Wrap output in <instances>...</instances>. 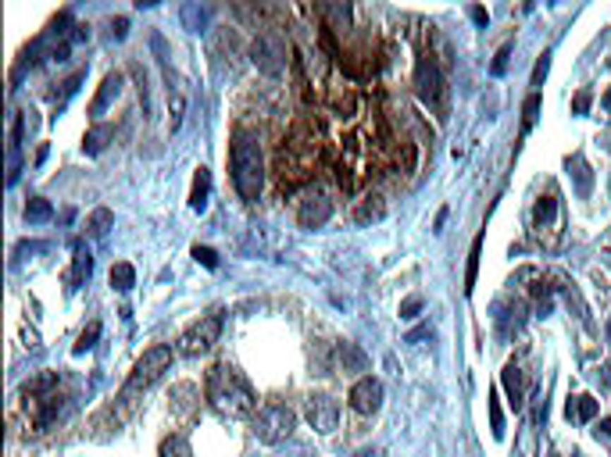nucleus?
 Instances as JSON below:
<instances>
[{
    "label": "nucleus",
    "mask_w": 611,
    "mask_h": 457,
    "mask_svg": "<svg viewBox=\"0 0 611 457\" xmlns=\"http://www.w3.org/2000/svg\"><path fill=\"white\" fill-rule=\"evenodd\" d=\"M207 400H211V408L226 418H250L258 408V396H254L250 382L233 365H214L207 372Z\"/></svg>",
    "instance_id": "1"
},
{
    "label": "nucleus",
    "mask_w": 611,
    "mask_h": 457,
    "mask_svg": "<svg viewBox=\"0 0 611 457\" xmlns=\"http://www.w3.org/2000/svg\"><path fill=\"white\" fill-rule=\"evenodd\" d=\"M229 168H233V186H236L240 200L254 204L261 197V186H265V157H261V143L250 133H236L233 136Z\"/></svg>",
    "instance_id": "2"
},
{
    "label": "nucleus",
    "mask_w": 611,
    "mask_h": 457,
    "mask_svg": "<svg viewBox=\"0 0 611 457\" xmlns=\"http://www.w3.org/2000/svg\"><path fill=\"white\" fill-rule=\"evenodd\" d=\"M294 429H297V415L286 404H265L258 411V418H254V436L261 443H268V446L286 443L294 436Z\"/></svg>",
    "instance_id": "3"
},
{
    "label": "nucleus",
    "mask_w": 611,
    "mask_h": 457,
    "mask_svg": "<svg viewBox=\"0 0 611 457\" xmlns=\"http://www.w3.org/2000/svg\"><path fill=\"white\" fill-rule=\"evenodd\" d=\"M169 365H172V347H164V343H157V347L143 351V358H140V361H136V368L129 372L126 396H133V393H140V389L154 386V382H157L164 372H169Z\"/></svg>",
    "instance_id": "4"
},
{
    "label": "nucleus",
    "mask_w": 611,
    "mask_h": 457,
    "mask_svg": "<svg viewBox=\"0 0 611 457\" xmlns=\"http://www.w3.org/2000/svg\"><path fill=\"white\" fill-rule=\"evenodd\" d=\"M415 90H418V97H422L429 107L440 111V118H447V83H443V75H440V68H436V61H432L429 54L418 57Z\"/></svg>",
    "instance_id": "5"
},
{
    "label": "nucleus",
    "mask_w": 611,
    "mask_h": 457,
    "mask_svg": "<svg viewBox=\"0 0 611 457\" xmlns=\"http://www.w3.org/2000/svg\"><path fill=\"white\" fill-rule=\"evenodd\" d=\"M222 336V315H204L200 322H193L183 336H179V354L183 358H204Z\"/></svg>",
    "instance_id": "6"
},
{
    "label": "nucleus",
    "mask_w": 611,
    "mask_h": 457,
    "mask_svg": "<svg viewBox=\"0 0 611 457\" xmlns=\"http://www.w3.org/2000/svg\"><path fill=\"white\" fill-rule=\"evenodd\" d=\"M250 61L265 75H283V68H286V47H283V39L272 36V32H261L250 43Z\"/></svg>",
    "instance_id": "7"
},
{
    "label": "nucleus",
    "mask_w": 611,
    "mask_h": 457,
    "mask_svg": "<svg viewBox=\"0 0 611 457\" xmlns=\"http://www.w3.org/2000/svg\"><path fill=\"white\" fill-rule=\"evenodd\" d=\"M304 418H308V425H311L315 432L329 436L332 429H337V422H340V404H337L332 396H325V393L308 396V404H304Z\"/></svg>",
    "instance_id": "8"
},
{
    "label": "nucleus",
    "mask_w": 611,
    "mask_h": 457,
    "mask_svg": "<svg viewBox=\"0 0 611 457\" xmlns=\"http://www.w3.org/2000/svg\"><path fill=\"white\" fill-rule=\"evenodd\" d=\"M351 408H354L358 415H375V411L382 408V382L372 379V375L358 379L354 389H351Z\"/></svg>",
    "instance_id": "9"
},
{
    "label": "nucleus",
    "mask_w": 611,
    "mask_h": 457,
    "mask_svg": "<svg viewBox=\"0 0 611 457\" xmlns=\"http://www.w3.org/2000/svg\"><path fill=\"white\" fill-rule=\"evenodd\" d=\"M329 214H332V204H329L325 193H308V197L301 200V207H297L301 228H318V225L329 221Z\"/></svg>",
    "instance_id": "10"
},
{
    "label": "nucleus",
    "mask_w": 611,
    "mask_h": 457,
    "mask_svg": "<svg viewBox=\"0 0 611 457\" xmlns=\"http://www.w3.org/2000/svg\"><path fill=\"white\" fill-rule=\"evenodd\" d=\"M119 93H122V75L119 72H111V75H104V83H100V90H97V97H93V104H90V114L100 122L104 118V111L111 107L119 100Z\"/></svg>",
    "instance_id": "11"
},
{
    "label": "nucleus",
    "mask_w": 611,
    "mask_h": 457,
    "mask_svg": "<svg viewBox=\"0 0 611 457\" xmlns=\"http://www.w3.org/2000/svg\"><path fill=\"white\" fill-rule=\"evenodd\" d=\"M597 411H600V404H597L590 393L569 396V404H565V418H569V422H593Z\"/></svg>",
    "instance_id": "12"
},
{
    "label": "nucleus",
    "mask_w": 611,
    "mask_h": 457,
    "mask_svg": "<svg viewBox=\"0 0 611 457\" xmlns=\"http://www.w3.org/2000/svg\"><path fill=\"white\" fill-rule=\"evenodd\" d=\"M90 272H93V254H90V247L86 243H79L75 240V254H72V275H68V286L75 290V286H83L86 279H90Z\"/></svg>",
    "instance_id": "13"
},
{
    "label": "nucleus",
    "mask_w": 611,
    "mask_h": 457,
    "mask_svg": "<svg viewBox=\"0 0 611 457\" xmlns=\"http://www.w3.org/2000/svg\"><path fill=\"white\" fill-rule=\"evenodd\" d=\"M501 386H504V393H508V400H512V408L519 411V408L526 404V386H522V372H519V365H504V372H501Z\"/></svg>",
    "instance_id": "14"
},
{
    "label": "nucleus",
    "mask_w": 611,
    "mask_h": 457,
    "mask_svg": "<svg viewBox=\"0 0 611 457\" xmlns=\"http://www.w3.org/2000/svg\"><path fill=\"white\" fill-rule=\"evenodd\" d=\"M207 197H211V171L200 164L197 176H193V190H190V207H193L197 214H204V211H207Z\"/></svg>",
    "instance_id": "15"
},
{
    "label": "nucleus",
    "mask_w": 611,
    "mask_h": 457,
    "mask_svg": "<svg viewBox=\"0 0 611 457\" xmlns=\"http://www.w3.org/2000/svg\"><path fill=\"white\" fill-rule=\"evenodd\" d=\"M115 140V129L111 126H104V122H97L86 136H83V154H90V157H97V154H104V147Z\"/></svg>",
    "instance_id": "16"
},
{
    "label": "nucleus",
    "mask_w": 611,
    "mask_h": 457,
    "mask_svg": "<svg viewBox=\"0 0 611 457\" xmlns=\"http://www.w3.org/2000/svg\"><path fill=\"white\" fill-rule=\"evenodd\" d=\"M337 358H340V368H344V372H365V368H368L365 351L354 347V343H340V347H337Z\"/></svg>",
    "instance_id": "17"
},
{
    "label": "nucleus",
    "mask_w": 611,
    "mask_h": 457,
    "mask_svg": "<svg viewBox=\"0 0 611 457\" xmlns=\"http://www.w3.org/2000/svg\"><path fill=\"white\" fill-rule=\"evenodd\" d=\"M136 286V268L129 261H119V264H111V290H119V293H129Z\"/></svg>",
    "instance_id": "18"
},
{
    "label": "nucleus",
    "mask_w": 611,
    "mask_h": 457,
    "mask_svg": "<svg viewBox=\"0 0 611 457\" xmlns=\"http://www.w3.org/2000/svg\"><path fill=\"white\" fill-rule=\"evenodd\" d=\"M318 15H325L337 29H344L351 22V4H340V0H322L318 4Z\"/></svg>",
    "instance_id": "19"
},
{
    "label": "nucleus",
    "mask_w": 611,
    "mask_h": 457,
    "mask_svg": "<svg viewBox=\"0 0 611 457\" xmlns=\"http://www.w3.org/2000/svg\"><path fill=\"white\" fill-rule=\"evenodd\" d=\"M479 257H483V236H476V243H472V250H468V268H465V293H472V290H476Z\"/></svg>",
    "instance_id": "20"
},
{
    "label": "nucleus",
    "mask_w": 611,
    "mask_h": 457,
    "mask_svg": "<svg viewBox=\"0 0 611 457\" xmlns=\"http://www.w3.org/2000/svg\"><path fill=\"white\" fill-rule=\"evenodd\" d=\"M50 218H54V207H50V200H43V197H32V200L25 204V221L40 225V221H50Z\"/></svg>",
    "instance_id": "21"
},
{
    "label": "nucleus",
    "mask_w": 611,
    "mask_h": 457,
    "mask_svg": "<svg viewBox=\"0 0 611 457\" xmlns=\"http://www.w3.org/2000/svg\"><path fill=\"white\" fill-rule=\"evenodd\" d=\"M157 457H193V446H190L186 436H169V439L161 443V453Z\"/></svg>",
    "instance_id": "22"
},
{
    "label": "nucleus",
    "mask_w": 611,
    "mask_h": 457,
    "mask_svg": "<svg viewBox=\"0 0 611 457\" xmlns=\"http://www.w3.org/2000/svg\"><path fill=\"white\" fill-rule=\"evenodd\" d=\"M111 221H115V214H111L107 207H97V211L90 214V221H86V233H90V236H104L107 228H111Z\"/></svg>",
    "instance_id": "23"
},
{
    "label": "nucleus",
    "mask_w": 611,
    "mask_h": 457,
    "mask_svg": "<svg viewBox=\"0 0 611 457\" xmlns=\"http://www.w3.org/2000/svg\"><path fill=\"white\" fill-rule=\"evenodd\" d=\"M486 404H490V432H493V439H504V411H501V404H497V393L486 396Z\"/></svg>",
    "instance_id": "24"
},
{
    "label": "nucleus",
    "mask_w": 611,
    "mask_h": 457,
    "mask_svg": "<svg viewBox=\"0 0 611 457\" xmlns=\"http://www.w3.org/2000/svg\"><path fill=\"white\" fill-rule=\"evenodd\" d=\"M61 411V396H54V393H47L43 396V411L36 415V429H47L50 422H54V415Z\"/></svg>",
    "instance_id": "25"
},
{
    "label": "nucleus",
    "mask_w": 611,
    "mask_h": 457,
    "mask_svg": "<svg viewBox=\"0 0 611 457\" xmlns=\"http://www.w3.org/2000/svg\"><path fill=\"white\" fill-rule=\"evenodd\" d=\"M97 339H100V322H90L86 329H83V336H79V343H75V354H86V351H93L97 347Z\"/></svg>",
    "instance_id": "26"
},
{
    "label": "nucleus",
    "mask_w": 611,
    "mask_h": 457,
    "mask_svg": "<svg viewBox=\"0 0 611 457\" xmlns=\"http://www.w3.org/2000/svg\"><path fill=\"white\" fill-rule=\"evenodd\" d=\"M183 22H186V29H190V32H200V29H204V22H207V8L186 4V8H183Z\"/></svg>",
    "instance_id": "27"
},
{
    "label": "nucleus",
    "mask_w": 611,
    "mask_h": 457,
    "mask_svg": "<svg viewBox=\"0 0 611 457\" xmlns=\"http://www.w3.org/2000/svg\"><path fill=\"white\" fill-rule=\"evenodd\" d=\"M536 114H540V93H529L522 104V133H529L536 126Z\"/></svg>",
    "instance_id": "28"
},
{
    "label": "nucleus",
    "mask_w": 611,
    "mask_h": 457,
    "mask_svg": "<svg viewBox=\"0 0 611 457\" xmlns=\"http://www.w3.org/2000/svg\"><path fill=\"white\" fill-rule=\"evenodd\" d=\"M569 168L576 171V183H579V193L586 197V193H590V186H593V179H590V168H586V161H583V157L576 154V157L569 161Z\"/></svg>",
    "instance_id": "29"
},
{
    "label": "nucleus",
    "mask_w": 611,
    "mask_h": 457,
    "mask_svg": "<svg viewBox=\"0 0 611 457\" xmlns=\"http://www.w3.org/2000/svg\"><path fill=\"white\" fill-rule=\"evenodd\" d=\"M554 211H558V200H554V197H540V200H536V207H533V218L543 225V221H550V218H554Z\"/></svg>",
    "instance_id": "30"
},
{
    "label": "nucleus",
    "mask_w": 611,
    "mask_h": 457,
    "mask_svg": "<svg viewBox=\"0 0 611 457\" xmlns=\"http://www.w3.org/2000/svg\"><path fill=\"white\" fill-rule=\"evenodd\" d=\"M375 218H382V200H379V197H368V200L358 207V221H375Z\"/></svg>",
    "instance_id": "31"
},
{
    "label": "nucleus",
    "mask_w": 611,
    "mask_h": 457,
    "mask_svg": "<svg viewBox=\"0 0 611 457\" xmlns=\"http://www.w3.org/2000/svg\"><path fill=\"white\" fill-rule=\"evenodd\" d=\"M22 176V150L18 147H8V186H15Z\"/></svg>",
    "instance_id": "32"
},
{
    "label": "nucleus",
    "mask_w": 611,
    "mask_h": 457,
    "mask_svg": "<svg viewBox=\"0 0 611 457\" xmlns=\"http://www.w3.org/2000/svg\"><path fill=\"white\" fill-rule=\"evenodd\" d=\"M508 57H512V47H501L493 57V65H490V75H504L508 72Z\"/></svg>",
    "instance_id": "33"
},
{
    "label": "nucleus",
    "mask_w": 611,
    "mask_h": 457,
    "mask_svg": "<svg viewBox=\"0 0 611 457\" xmlns=\"http://www.w3.org/2000/svg\"><path fill=\"white\" fill-rule=\"evenodd\" d=\"M193 257H197V261H200L204 268H211V272L218 268V254H214L211 247H193Z\"/></svg>",
    "instance_id": "34"
},
{
    "label": "nucleus",
    "mask_w": 611,
    "mask_h": 457,
    "mask_svg": "<svg viewBox=\"0 0 611 457\" xmlns=\"http://www.w3.org/2000/svg\"><path fill=\"white\" fill-rule=\"evenodd\" d=\"M418 311H422V297H408V300L401 304V318H404V322L418 318Z\"/></svg>",
    "instance_id": "35"
},
{
    "label": "nucleus",
    "mask_w": 611,
    "mask_h": 457,
    "mask_svg": "<svg viewBox=\"0 0 611 457\" xmlns=\"http://www.w3.org/2000/svg\"><path fill=\"white\" fill-rule=\"evenodd\" d=\"M547 68H550V54H543L540 61H536V68H533V86H543V79H547Z\"/></svg>",
    "instance_id": "36"
},
{
    "label": "nucleus",
    "mask_w": 611,
    "mask_h": 457,
    "mask_svg": "<svg viewBox=\"0 0 611 457\" xmlns=\"http://www.w3.org/2000/svg\"><path fill=\"white\" fill-rule=\"evenodd\" d=\"M590 100H593V97H590V90H579V93H576V100H572V111H576V114H586V111H590Z\"/></svg>",
    "instance_id": "37"
},
{
    "label": "nucleus",
    "mask_w": 611,
    "mask_h": 457,
    "mask_svg": "<svg viewBox=\"0 0 611 457\" xmlns=\"http://www.w3.org/2000/svg\"><path fill=\"white\" fill-rule=\"evenodd\" d=\"M126 29H129L126 18H115V22H111V36H115V39H126Z\"/></svg>",
    "instance_id": "38"
},
{
    "label": "nucleus",
    "mask_w": 611,
    "mask_h": 457,
    "mask_svg": "<svg viewBox=\"0 0 611 457\" xmlns=\"http://www.w3.org/2000/svg\"><path fill=\"white\" fill-rule=\"evenodd\" d=\"M40 250H47V243H18V257L22 254H40Z\"/></svg>",
    "instance_id": "39"
},
{
    "label": "nucleus",
    "mask_w": 611,
    "mask_h": 457,
    "mask_svg": "<svg viewBox=\"0 0 611 457\" xmlns=\"http://www.w3.org/2000/svg\"><path fill=\"white\" fill-rule=\"evenodd\" d=\"M472 22H476V25H486L490 18H486V11H483V8H472Z\"/></svg>",
    "instance_id": "40"
},
{
    "label": "nucleus",
    "mask_w": 611,
    "mask_h": 457,
    "mask_svg": "<svg viewBox=\"0 0 611 457\" xmlns=\"http://www.w3.org/2000/svg\"><path fill=\"white\" fill-rule=\"evenodd\" d=\"M600 386H607V389H611V365H604V368H600Z\"/></svg>",
    "instance_id": "41"
},
{
    "label": "nucleus",
    "mask_w": 611,
    "mask_h": 457,
    "mask_svg": "<svg viewBox=\"0 0 611 457\" xmlns=\"http://www.w3.org/2000/svg\"><path fill=\"white\" fill-rule=\"evenodd\" d=\"M597 432H604V436H611V418H600V425H597Z\"/></svg>",
    "instance_id": "42"
},
{
    "label": "nucleus",
    "mask_w": 611,
    "mask_h": 457,
    "mask_svg": "<svg viewBox=\"0 0 611 457\" xmlns=\"http://www.w3.org/2000/svg\"><path fill=\"white\" fill-rule=\"evenodd\" d=\"M604 107H607V111H611V90H607V97H604Z\"/></svg>",
    "instance_id": "43"
},
{
    "label": "nucleus",
    "mask_w": 611,
    "mask_h": 457,
    "mask_svg": "<svg viewBox=\"0 0 611 457\" xmlns=\"http://www.w3.org/2000/svg\"><path fill=\"white\" fill-rule=\"evenodd\" d=\"M607 339H611V322H607Z\"/></svg>",
    "instance_id": "44"
}]
</instances>
